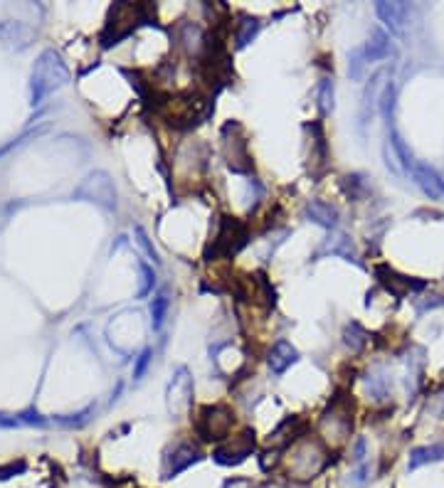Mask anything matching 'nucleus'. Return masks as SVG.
I'll return each mask as SVG.
<instances>
[{
    "label": "nucleus",
    "mask_w": 444,
    "mask_h": 488,
    "mask_svg": "<svg viewBox=\"0 0 444 488\" xmlns=\"http://www.w3.org/2000/svg\"><path fill=\"white\" fill-rule=\"evenodd\" d=\"M178 45L183 47L188 57H203L205 50H208V37H205L200 25L183 23L178 28Z\"/></svg>",
    "instance_id": "dca6fc26"
},
{
    "label": "nucleus",
    "mask_w": 444,
    "mask_h": 488,
    "mask_svg": "<svg viewBox=\"0 0 444 488\" xmlns=\"http://www.w3.org/2000/svg\"><path fill=\"white\" fill-rule=\"evenodd\" d=\"M168 306H170V301H168V296L166 293H161V296H156L153 298V303H151V323H153V328H161L163 325V320H166V316H168Z\"/></svg>",
    "instance_id": "bb28decb"
},
{
    "label": "nucleus",
    "mask_w": 444,
    "mask_h": 488,
    "mask_svg": "<svg viewBox=\"0 0 444 488\" xmlns=\"http://www.w3.org/2000/svg\"><path fill=\"white\" fill-rule=\"evenodd\" d=\"M410 10L412 8L407 6V3H385V0L375 3L378 17H380L382 23L398 35L405 33V25H407V20H410Z\"/></svg>",
    "instance_id": "2eb2a0df"
},
{
    "label": "nucleus",
    "mask_w": 444,
    "mask_h": 488,
    "mask_svg": "<svg viewBox=\"0 0 444 488\" xmlns=\"http://www.w3.org/2000/svg\"><path fill=\"white\" fill-rule=\"evenodd\" d=\"M366 392L371 395L375 402H380V399H385L390 395V380H388V375L380 370V368H373V370H368V375H366Z\"/></svg>",
    "instance_id": "4be33fe9"
},
{
    "label": "nucleus",
    "mask_w": 444,
    "mask_h": 488,
    "mask_svg": "<svg viewBox=\"0 0 444 488\" xmlns=\"http://www.w3.org/2000/svg\"><path fill=\"white\" fill-rule=\"evenodd\" d=\"M444 459V446L442 444H427V446H417L410 451V461H407V469L415 471L425 464H437Z\"/></svg>",
    "instance_id": "412c9836"
},
{
    "label": "nucleus",
    "mask_w": 444,
    "mask_h": 488,
    "mask_svg": "<svg viewBox=\"0 0 444 488\" xmlns=\"http://www.w3.org/2000/svg\"><path fill=\"white\" fill-rule=\"evenodd\" d=\"M360 50H363V57H366L368 64H375L380 60H385V57H390L393 47H390L388 35L382 33V30H373L366 45H360Z\"/></svg>",
    "instance_id": "aec40b11"
},
{
    "label": "nucleus",
    "mask_w": 444,
    "mask_h": 488,
    "mask_svg": "<svg viewBox=\"0 0 444 488\" xmlns=\"http://www.w3.org/2000/svg\"><path fill=\"white\" fill-rule=\"evenodd\" d=\"M259 28H262V23H259L257 17H249V15H242L240 23H237L235 28V42H237V50H245V47L252 42L254 37H257Z\"/></svg>",
    "instance_id": "b1692460"
},
{
    "label": "nucleus",
    "mask_w": 444,
    "mask_h": 488,
    "mask_svg": "<svg viewBox=\"0 0 444 488\" xmlns=\"http://www.w3.org/2000/svg\"><path fill=\"white\" fill-rule=\"evenodd\" d=\"M151 6L148 3H141V6H131V3H121V6H114L112 12H109V23L104 28L102 35V45L112 47L118 45L124 37H129L136 30L139 23L151 25Z\"/></svg>",
    "instance_id": "7ed1b4c3"
},
{
    "label": "nucleus",
    "mask_w": 444,
    "mask_h": 488,
    "mask_svg": "<svg viewBox=\"0 0 444 488\" xmlns=\"http://www.w3.org/2000/svg\"><path fill=\"white\" fill-rule=\"evenodd\" d=\"M247 242H249V230L242 219L222 217L213 244L205 249V259L213 262V259H220V257H232V254H237L240 249L247 247Z\"/></svg>",
    "instance_id": "39448f33"
},
{
    "label": "nucleus",
    "mask_w": 444,
    "mask_h": 488,
    "mask_svg": "<svg viewBox=\"0 0 444 488\" xmlns=\"http://www.w3.org/2000/svg\"><path fill=\"white\" fill-rule=\"evenodd\" d=\"M319 432L321 442L328 446H341L348 442L350 432H353V399H350V395L338 392L336 397H331L319 419Z\"/></svg>",
    "instance_id": "f03ea898"
},
{
    "label": "nucleus",
    "mask_w": 444,
    "mask_h": 488,
    "mask_svg": "<svg viewBox=\"0 0 444 488\" xmlns=\"http://www.w3.org/2000/svg\"><path fill=\"white\" fill-rule=\"evenodd\" d=\"M166 407L170 417H188L193 410V375L186 365L175 368L170 375L168 388H166Z\"/></svg>",
    "instance_id": "6e6552de"
},
{
    "label": "nucleus",
    "mask_w": 444,
    "mask_h": 488,
    "mask_svg": "<svg viewBox=\"0 0 444 488\" xmlns=\"http://www.w3.org/2000/svg\"><path fill=\"white\" fill-rule=\"evenodd\" d=\"M316 104H319L321 116H328L333 111V79L323 77L316 87Z\"/></svg>",
    "instance_id": "a878e982"
},
{
    "label": "nucleus",
    "mask_w": 444,
    "mask_h": 488,
    "mask_svg": "<svg viewBox=\"0 0 444 488\" xmlns=\"http://www.w3.org/2000/svg\"><path fill=\"white\" fill-rule=\"evenodd\" d=\"M148 363H151V348L143 350V353L139 355V360H136V368H134V377H136V380H141V377H143Z\"/></svg>",
    "instance_id": "2f4dec72"
},
{
    "label": "nucleus",
    "mask_w": 444,
    "mask_h": 488,
    "mask_svg": "<svg viewBox=\"0 0 444 488\" xmlns=\"http://www.w3.org/2000/svg\"><path fill=\"white\" fill-rule=\"evenodd\" d=\"M316 257H341L346 262L358 264V252H355L353 242H350V237L346 232H331L319 247Z\"/></svg>",
    "instance_id": "4468645a"
},
{
    "label": "nucleus",
    "mask_w": 444,
    "mask_h": 488,
    "mask_svg": "<svg viewBox=\"0 0 444 488\" xmlns=\"http://www.w3.org/2000/svg\"><path fill=\"white\" fill-rule=\"evenodd\" d=\"M299 363V350L294 348L289 341H276L274 345H272L269 355H267V365H269V370L274 372V375H284V372L292 368V365Z\"/></svg>",
    "instance_id": "f3484780"
},
{
    "label": "nucleus",
    "mask_w": 444,
    "mask_h": 488,
    "mask_svg": "<svg viewBox=\"0 0 444 488\" xmlns=\"http://www.w3.org/2000/svg\"><path fill=\"white\" fill-rule=\"evenodd\" d=\"M69 79L67 67L62 64L60 55H55L52 50H47L39 57L33 72V104H37L42 96H47L50 91L60 89Z\"/></svg>",
    "instance_id": "0eeeda50"
},
{
    "label": "nucleus",
    "mask_w": 444,
    "mask_h": 488,
    "mask_svg": "<svg viewBox=\"0 0 444 488\" xmlns=\"http://www.w3.org/2000/svg\"><path fill=\"white\" fill-rule=\"evenodd\" d=\"M385 79V72L375 74L371 79V84L366 87V94H363V104H360V124L366 126L373 116V109L378 107V89H380V82Z\"/></svg>",
    "instance_id": "5701e85b"
},
{
    "label": "nucleus",
    "mask_w": 444,
    "mask_h": 488,
    "mask_svg": "<svg viewBox=\"0 0 444 488\" xmlns=\"http://www.w3.org/2000/svg\"><path fill=\"white\" fill-rule=\"evenodd\" d=\"M375 279L378 284H380L382 289L388 293H393L395 298H405L407 293L412 291H422V289L427 287V281H420V279H410V276L400 274V271H395L390 264H378L375 269Z\"/></svg>",
    "instance_id": "f8f14e48"
},
{
    "label": "nucleus",
    "mask_w": 444,
    "mask_h": 488,
    "mask_svg": "<svg viewBox=\"0 0 444 488\" xmlns=\"http://www.w3.org/2000/svg\"><path fill=\"white\" fill-rule=\"evenodd\" d=\"M331 464L326 444L321 439H301L292 446V454L287 459V473L292 481L306 483L319 478Z\"/></svg>",
    "instance_id": "f257e3e1"
},
{
    "label": "nucleus",
    "mask_w": 444,
    "mask_h": 488,
    "mask_svg": "<svg viewBox=\"0 0 444 488\" xmlns=\"http://www.w3.org/2000/svg\"><path fill=\"white\" fill-rule=\"evenodd\" d=\"M259 488H284V486H279V483H265V486H259Z\"/></svg>",
    "instance_id": "72a5a7b5"
},
{
    "label": "nucleus",
    "mask_w": 444,
    "mask_h": 488,
    "mask_svg": "<svg viewBox=\"0 0 444 488\" xmlns=\"http://www.w3.org/2000/svg\"><path fill=\"white\" fill-rule=\"evenodd\" d=\"M304 215H306V219L314 222V225L326 227V230H336L338 217H341V213H338L336 205H331V202H326V200H319V197L306 202Z\"/></svg>",
    "instance_id": "a211bd4d"
},
{
    "label": "nucleus",
    "mask_w": 444,
    "mask_h": 488,
    "mask_svg": "<svg viewBox=\"0 0 444 488\" xmlns=\"http://www.w3.org/2000/svg\"><path fill=\"white\" fill-rule=\"evenodd\" d=\"M77 197H87L89 202H94V205H99L104 210H116V186L102 170L87 175V180L77 190Z\"/></svg>",
    "instance_id": "9b49d317"
},
{
    "label": "nucleus",
    "mask_w": 444,
    "mask_h": 488,
    "mask_svg": "<svg viewBox=\"0 0 444 488\" xmlns=\"http://www.w3.org/2000/svg\"><path fill=\"white\" fill-rule=\"evenodd\" d=\"M139 269H141V289H139L136 296L143 298V296H148V293L153 291V287H156V274H153V269L151 266H146V264H141Z\"/></svg>",
    "instance_id": "c85d7f7f"
},
{
    "label": "nucleus",
    "mask_w": 444,
    "mask_h": 488,
    "mask_svg": "<svg viewBox=\"0 0 444 488\" xmlns=\"http://www.w3.org/2000/svg\"><path fill=\"white\" fill-rule=\"evenodd\" d=\"M412 175H415V183L420 186V190L425 192L429 200H444V180L439 178L429 165H425V163H415Z\"/></svg>",
    "instance_id": "6ab92c4d"
},
{
    "label": "nucleus",
    "mask_w": 444,
    "mask_h": 488,
    "mask_svg": "<svg viewBox=\"0 0 444 488\" xmlns=\"http://www.w3.org/2000/svg\"><path fill=\"white\" fill-rule=\"evenodd\" d=\"M366 449H368V444H366V437H358L355 439V444H353V449H350V459H353V464H363V459H366Z\"/></svg>",
    "instance_id": "7c9ffc66"
},
{
    "label": "nucleus",
    "mask_w": 444,
    "mask_h": 488,
    "mask_svg": "<svg viewBox=\"0 0 444 488\" xmlns=\"http://www.w3.org/2000/svg\"><path fill=\"white\" fill-rule=\"evenodd\" d=\"M254 444H257L254 429L247 426V429H242L237 437L220 444L217 449L213 451V459L217 461L220 466H237V464H242V461H247V456H252Z\"/></svg>",
    "instance_id": "9d476101"
},
{
    "label": "nucleus",
    "mask_w": 444,
    "mask_h": 488,
    "mask_svg": "<svg viewBox=\"0 0 444 488\" xmlns=\"http://www.w3.org/2000/svg\"><path fill=\"white\" fill-rule=\"evenodd\" d=\"M232 426H235V415L227 404H208L197 412L195 432L203 442H227Z\"/></svg>",
    "instance_id": "423d86ee"
},
{
    "label": "nucleus",
    "mask_w": 444,
    "mask_h": 488,
    "mask_svg": "<svg viewBox=\"0 0 444 488\" xmlns=\"http://www.w3.org/2000/svg\"><path fill=\"white\" fill-rule=\"evenodd\" d=\"M306 131V168L314 180H321L328 170V141L326 131L321 121H309L304 126Z\"/></svg>",
    "instance_id": "1a4fd4ad"
},
{
    "label": "nucleus",
    "mask_w": 444,
    "mask_h": 488,
    "mask_svg": "<svg viewBox=\"0 0 444 488\" xmlns=\"http://www.w3.org/2000/svg\"><path fill=\"white\" fill-rule=\"evenodd\" d=\"M200 459H203V454L195 444H178V446H173V451L163 456V471L161 473H163V478H175Z\"/></svg>",
    "instance_id": "ddd939ff"
},
{
    "label": "nucleus",
    "mask_w": 444,
    "mask_h": 488,
    "mask_svg": "<svg viewBox=\"0 0 444 488\" xmlns=\"http://www.w3.org/2000/svg\"><path fill=\"white\" fill-rule=\"evenodd\" d=\"M366 343H368V331L360 323L350 320V323L343 328V345H346L350 353H360V350L366 348Z\"/></svg>",
    "instance_id": "393cba45"
},
{
    "label": "nucleus",
    "mask_w": 444,
    "mask_h": 488,
    "mask_svg": "<svg viewBox=\"0 0 444 488\" xmlns=\"http://www.w3.org/2000/svg\"><path fill=\"white\" fill-rule=\"evenodd\" d=\"M368 473H371V469H368L366 464H360L353 473H348V476H350L348 483H350V486H363V483L368 481Z\"/></svg>",
    "instance_id": "473e14b6"
},
{
    "label": "nucleus",
    "mask_w": 444,
    "mask_h": 488,
    "mask_svg": "<svg viewBox=\"0 0 444 488\" xmlns=\"http://www.w3.org/2000/svg\"><path fill=\"white\" fill-rule=\"evenodd\" d=\"M366 57H363V50L360 47H355L353 52L348 55V77L353 79V82H358V79H363V74H366Z\"/></svg>",
    "instance_id": "cd10ccee"
},
{
    "label": "nucleus",
    "mask_w": 444,
    "mask_h": 488,
    "mask_svg": "<svg viewBox=\"0 0 444 488\" xmlns=\"http://www.w3.org/2000/svg\"><path fill=\"white\" fill-rule=\"evenodd\" d=\"M220 138H222V158L225 165L237 175H249L254 168V161L249 156V141L247 131L240 121H227L220 129Z\"/></svg>",
    "instance_id": "20e7f679"
},
{
    "label": "nucleus",
    "mask_w": 444,
    "mask_h": 488,
    "mask_svg": "<svg viewBox=\"0 0 444 488\" xmlns=\"http://www.w3.org/2000/svg\"><path fill=\"white\" fill-rule=\"evenodd\" d=\"M134 235H136V242H139V247L143 249V254H146L153 264H158V252H156V247H153V242L148 240V235L143 232V227H134Z\"/></svg>",
    "instance_id": "c756f323"
}]
</instances>
